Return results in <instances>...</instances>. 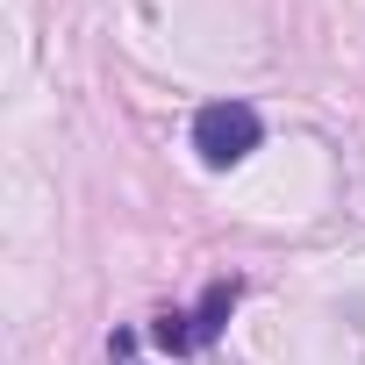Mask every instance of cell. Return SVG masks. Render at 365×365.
<instances>
[{
    "instance_id": "obj_1",
    "label": "cell",
    "mask_w": 365,
    "mask_h": 365,
    "mask_svg": "<svg viewBox=\"0 0 365 365\" xmlns=\"http://www.w3.org/2000/svg\"><path fill=\"white\" fill-rule=\"evenodd\" d=\"M258 136H265V122H258V108L251 101H208L201 115H194V150H201V165H244L251 150H258Z\"/></svg>"
},
{
    "instance_id": "obj_2",
    "label": "cell",
    "mask_w": 365,
    "mask_h": 365,
    "mask_svg": "<svg viewBox=\"0 0 365 365\" xmlns=\"http://www.w3.org/2000/svg\"><path fill=\"white\" fill-rule=\"evenodd\" d=\"M237 308V279H215L208 294H201V308L194 315H158L150 322V336L165 344V351H201V344H215L222 336V315Z\"/></svg>"
},
{
    "instance_id": "obj_3",
    "label": "cell",
    "mask_w": 365,
    "mask_h": 365,
    "mask_svg": "<svg viewBox=\"0 0 365 365\" xmlns=\"http://www.w3.org/2000/svg\"><path fill=\"white\" fill-rule=\"evenodd\" d=\"M115 365H136V358H129V336H115Z\"/></svg>"
}]
</instances>
